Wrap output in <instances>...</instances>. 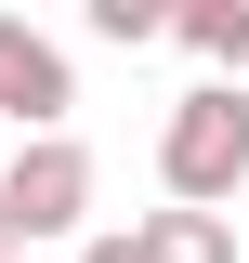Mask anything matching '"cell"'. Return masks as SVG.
<instances>
[{
  "label": "cell",
  "instance_id": "obj_1",
  "mask_svg": "<svg viewBox=\"0 0 249 263\" xmlns=\"http://www.w3.org/2000/svg\"><path fill=\"white\" fill-rule=\"evenodd\" d=\"M249 184V79H197L157 119V197L171 211H223Z\"/></svg>",
  "mask_w": 249,
  "mask_h": 263
},
{
  "label": "cell",
  "instance_id": "obj_8",
  "mask_svg": "<svg viewBox=\"0 0 249 263\" xmlns=\"http://www.w3.org/2000/svg\"><path fill=\"white\" fill-rule=\"evenodd\" d=\"M13 250H27V237H13V211H0V263H13Z\"/></svg>",
  "mask_w": 249,
  "mask_h": 263
},
{
  "label": "cell",
  "instance_id": "obj_7",
  "mask_svg": "<svg viewBox=\"0 0 249 263\" xmlns=\"http://www.w3.org/2000/svg\"><path fill=\"white\" fill-rule=\"evenodd\" d=\"M79 263H144V250H131V224H118V237H79Z\"/></svg>",
  "mask_w": 249,
  "mask_h": 263
},
{
  "label": "cell",
  "instance_id": "obj_6",
  "mask_svg": "<svg viewBox=\"0 0 249 263\" xmlns=\"http://www.w3.org/2000/svg\"><path fill=\"white\" fill-rule=\"evenodd\" d=\"M92 40L144 53V40H171V0H92Z\"/></svg>",
  "mask_w": 249,
  "mask_h": 263
},
{
  "label": "cell",
  "instance_id": "obj_3",
  "mask_svg": "<svg viewBox=\"0 0 249 263\" xmlns=\"http://www.w3.org/2000/svg\"><path fill=\"white\" fill-rule=\"evenodd\" d=\"M66 105H79V66H66L53 27H27V13H0V132H66Z\"/></svg>",
  "mask_w": 249,
  "mask_h": 263
},
{
  "label": "cell",
  "instance_id": "obj_2",
  "mask_svg": "<svg viewBox=\"0 0 249 263\" xmlns=\"http://www.w3.org/2000/svg\"><path fill=\"white\" fill-rule=\"evenodd\" d=\"M0 211H13V237H79V211H92V145L79 132H39V145H13V171H0Z\"/></svg>",
  "mask_w": 249,
  "mask_h": 263
},
{
  "label": "cell",
  "instance_id": "obj_4",
  "mask_svg": "<svg viewBox=\"0 0 249 263\" xmlns=\"http://www.w3.org/2000/svg\"><path fill=\"white\" fill-rule=\"evenodd\" d=\"M131 250H144V263H236V224H223V211H171V197H157V211H131Z\"/></svg>",
  "mask_w": 249,
  "mask_h": 263
},
{
  "label": "cell",
  "instance_id": "obj_5",
  "mask_svg": "<svg viewBox=\"0 0 249 263\" xmlns=\"http://www.w3.org/2000/svg\"><path fill=\"white\" fill-rule=\"evenodd\" d=\"M171 40H184L210 79H236V66H249V0H184V13H171Z\"/></svg>",
  "mask_w": 249,
  "mask_h": 263
}]
</instances>
